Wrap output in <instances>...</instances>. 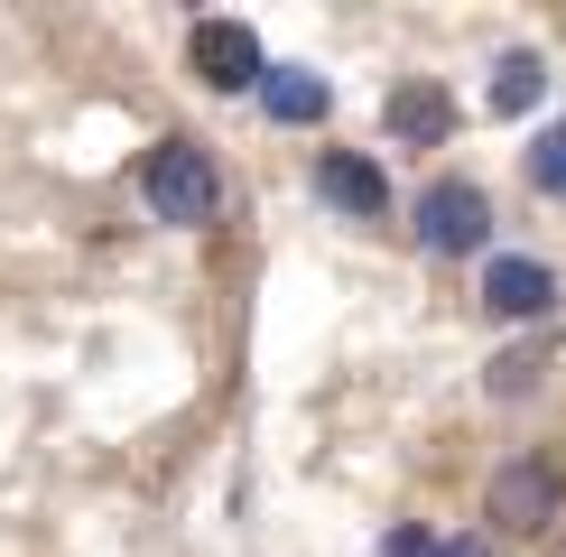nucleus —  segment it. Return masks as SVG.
<instances>
[{
    "mask_svg": "<svg viewBox=\"0 0 566 557\" xmlns=\"http://www.w3.org/2000/svg\"><path fill=\"white\" fill-rule=\"evenodd\" d=\"M538 93H548V65H538V56H530V46H511V56H502V65H492V93H483V103H492V112H502V122H521V112L538 103Z\"/></svg>",
    "mask_w": 566,
    "mask_h": 557,
    "instance_id": "1a4fd4ad",
    "label": "nucleus"
},
{
    "mask_svg": "<svg viewBox=\"0 0 566 557\" xmlns=\"http://www.w3.org/2000/svg\"><path fill=\"white\" fill-rule=\"evenodd\" d=\"M381 557H437V539H428V529H390Z\"/></svg>",
    "mask_w": 566,
    "mask_h": 557,
    "instance_id": "f8f14e48",
    "label": "nucleus"
},
{
    "mask_svg": "<svg viewBox=\"0 0 566 557\" xmlns=\"http://www.w3.org/2000/svg\"><path fill=\"white\" fill-rule=\"evenodd\" d=\"M437 557H492V548H483V539H446Z\"/></svg>",
    "mask_w": 566,
    "mask_h": 557,
    "instance_id": "ddd939ff",
    "label": "nucleus"
},
{
    "mask_svg": "<svg viewBox=\"0 0 566 557\" xmlns=\"http://www.w3.org/2000/svg\"><path fill=\"white\" fill-rule=\"evenodd\" d=\"M538 371H548V354H538V344H521V354H502V362H492V400H530V390H538Z\"/></svg>",
    "mask_w": 566,
    "mask_h": 557,
    "instance_id": "9d476101",
    "label": "nucleus"
},
{
    "mask_svg": "<svg viewBox=\"0 0 566 557\" xmlns=\"http://www.w3.org/2000/svg\"><path fill=\"white\" fill-rule=\"evenodd\" d=\"M316 196L335 204V214H353V223H381L390 214V177L371 168L363 149H325L316 158Z\"/></svg>",
    "mask_w": 566,
    "mask_h": 557,
    "instance_id": "0eeeda50",
    "label": "nucleus"
},
{
    "mask_svg": "<svg viewBox=\"0 0 566 557\" xmlns=\"http://www.w3.org/2000/svg\"><path fill=\"white\" fill-rule=\"evenodd\" d=\"M139 204H149L158 223H214L223 214V168L214 149H196V139H158L149 158H139Z\"/></svg>",
    "mask_w": 566,
    "mask_h": 557,
    "instance_id": "f257e3e1",
    "label": "nucleus"
},
{
    "mask_svg": "<svg viewBox=\"0 0 566 557\" xmlns=\"http://www.w3.org/2000/svg\"><path fill=\"white\" fill-rule=\"evenodd\" d=\"M186 65H196L205 93H261V75H270L251 19H196V29H186Z\"/></svg>",
    "mask_w": 566,
    "mask_h": 557,
    "instance_id": "20e7f679",
    "label": "nucleus"
},
{
    "mask_svg": "<svg viewBox=\"0 0 566 557\" xmlns=\"http://www.w3.org/2000/svg\"><path fill=\"white\" fill-rule=\"evenodd\" d=\"M418 251L428 261H464V251H492V196L474 177H437L418 196Z\"/></svg>",
    "mask_w": 566,
    "mask_h": 557,
    "instance_id": "f03ea898",
    "label": "nucleus"
},
{
    "mask_svg": "<svg viewBox=\"0 0 566 557\" xmlns=\"http://www.w3.org/2000/svg\"><path fill=\"white\" fill-rule=\"evenodd\" d=\"M557 511H566V483H557L548 455H511L492 474V493H483V521L502 539H538V529H557Z\"/></svg>",
    "mask_w": 566,
    "mask_h": 557,
    "instance_id": "7ed1b4c3",
    "label": "nucleus"
},
{
    "mask_svg": "<svg viewBox=\"0 0 566 557\" xmlns=\"http://www.w3.org/2000/svg\"><path fill=\"white\" fill-rule=\"evenodd\" d=\"M530 186H538V196H566V122L538 130V149H530Z\"/></svg>",
    "mask_w": 566,
    "mask_h": 557,
    "instance_id": "9b49d317",
    "label": "nucleus"
},
{
    "mask_svg": "<svg viewBox=\"0 0 566 557\" xmlns=\"http://www.w3.org/2000/svg\"><path fill=\"white\" fill-rule=\"evenodd\" d=\"M381 130L390 149H446V130H455V93H446L437 75H409L381 93Z\"/></svg>",
    "mask_w": 566,
    "mask_h": 557,
    "instance_id": "423d86ee",
    "label": "nucleus"
},
{
    "mask_svg": "<svg viewBox=\"0 0 566 557\" xmlns=\"http://www.w3.org/2000/svg\"><path fill=\"white\" fill-rule=\"evenodd\" d=\"M261 112H270V122H289V130H306V122L335 112V84H325L316 65H270V75H261Z\"/></svg>",
    "mask_w": 566,
    "mask_h": 557,
    "instance_id": "6e6552de",
    "label": "nucleus"
},
{
    "mask_svg": "<svg viewBox=\"0 0 566 557\" xmlns=\"http://www.w3.org/2000/svg\"><path fill=\"white\" fill-rule=\"evenodd\" d=\"M483 307L502 325H538L557 307V270L538 261V251H492V261H483Z\"/></svg>",
    "mask_w": 566,
    "mask_h": 557,
    "instance_id": "39448f33",
    "label": "nucleus"
}]
</instances>
